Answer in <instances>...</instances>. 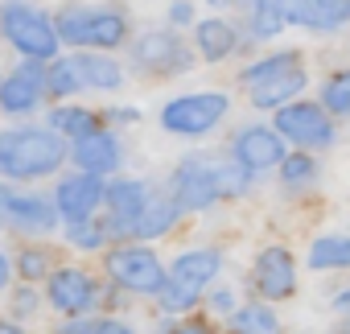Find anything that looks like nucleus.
Masks as SVG:
<instances>
[{
  "label": "nucleus",
  "mask_w": 350,
  "mask_h": 334,
  "mask_svg": "<svg viewBox=\"0 0 350 334\" xmlns=\"http://www.w3.org/2000/svg\"><path fill=\"white\" fill-rule=\"evenodd\" d=\"M66 136H58L50 124L38 128H5L0 132V178L5 182H33V178H50L54 170L66 165Z\"/></svg>",
  "instance_id": "obj_1"
},
{
  "label": "nucleus",
  "mask_w": 350,
  "mask_h": 334,
  "mask_svg": "<svg viewBox=\"0 0 350 334\" xmlns=\"http://www.w3.org/2000/svg\"><path fill=\"white\" fill-rule=\"evenodd\" d=\"M239 83L247 87L252 107H260V112H280L284 103H293V99L305 91L309 75H305V62H301L297 50H276V54L252 62V66L239 75Z\"/></svg>",
  "instance_id": "obj_2"
},
{
  "label": "nucleus",
  "mask_w": 350,
  "mask_h": 334,
  "mask_svg": "<svg viewBox=\"0 0 350 334\" xmlns=\"http://www.w3.org/2000/svg\"><path fill=\"white\" fill-rule=\"evenodd\" d=\"M54 29H58V42L75 50H95V54H107L132 38L128 17L99 5H62L54 17Z\"/></svg>",
  "instance_id": "obj_3"
},
{
  "label": "nucleus",
  "mask_w": 350,
  "mask_h": 334,
  "mask_svg": "<svg viewBox=\"0 0 350 334\" xmlns=\"http://www.w3.org/2000/svg\"><path fill=\"white\" fill-rule=\"evenodd\" d=\"M223 272V252L219 248H190L169 264L165 289L157 293V305L165 313H186L198 305V297L215 285V277Z\"/></svg>",
  "instance_id": "obj_4"
},
{
  "label": "nucleus",
  "mask_w": 350,
  "mask_h": 334,
  "mask_svg": "<svg viewBox=\"0 0 350 334\" xmlns=\"http://www.w3.org/2000/svg\"><path fill=\"white\" fill-rule=\"evenodd\" d=\"M0 34L25 62H54L62 50L54 21L42 9H33L29 0H5L0 5Z\"/></svg>",
  "instance_id": "obj_5"
},
{
  "label": "nucleus",
  "mask_w": 350,
  "mask_h": 334,
  "mask_svg": "<svg viewBox=\"0 0 350 334\" xmlns=\"http://www.w3.org/2000/svg\"><path fill=\"white\" fill-rule=\"evenodd\" d=\"M227 112H231V99L223 91H194L161 107V128L173 136H206L227 120Z\"/></svg>",
  "instance_id": "obj_6"
},
{
  "label": "nucleus",
  "mask_w": 350,
  "mask_h": 334,
  "mask_svg": "<svg viewBox=\"0 0 350 334\" xmlns=\"http://www.w3.org/2000/svg\"><path fill=\"white\" fill-rule=\"evenodd\" d=\"M103 268L107 277L128 289V293H161L165 289V277L169 268L161 264V256L152 248H140V244H120L103 256Z\"/></svg>",
  "instance_id": "obj_7"
},
{
  "label": "nucleus",
  "mask_w": 350,
  "mask_h": 334,
  "mask_svg": "<svg viewBox=\"0 0 350 334\" xmlns=\"http://www.w3.org/2000/svg\"><path fill=\"white\" fill-rule=\"evenodd\" d=\"M173 203L178 211H206L223 198V165L211 161V157H190L182 161V170L173 174Z\"/></svg>",
  "instance_id": "obj_8"
},
{
  "label": "nucleus",
  "mask_w": 350,
  "mask_h": 334,
  "mask_svg": "<svg viewBox=\"0 0 350 334\" xmlns=\"http://www.w3.org/2000/svg\"><path fill=\"white\" fill-rule=\"evenodd\" d=\"M276 136L280 140H293L297 149H325L334 140V120L321 103H305V99H293L276 112Z\"/></svg>",
  "instance_id": "obj_9"
},
{
  "label": "nucleus",
  "mask_w": 350,
  "mask_h": 334,
  "mask_svg": "<svg viewBox=\"0 0 350 334\" xmlns=\"http://www.w3.org/2000/svg\"><path fill=\"white\" fill-rule=\"evenodd\" d=\"M46 301L66 313V318H87L95 305H99V285L87 268H75V264H62L46 277Z\"/></svg>",
  "instance_id": "obj_10"
},
{
  "label": "nucleus",
  "mask_w": 350,
  "mask_h": 334,
  "mask_svg": "<svg viewBox=\"0 0 350 334\" xmlns=\"http://www.w3.org/2000/svg\"><path fill=\"white\" fill-rule=\"evenodd\" d=\"M128 58H132V66H140L148 75H186L194 62V54L186 50V42L178 34H161V29L140 34L128 50Z\"/></svg>",
  "instance_id": "obj_11"
},
{
  "label": "nucleus",
  "mask_w": 350,
  "mask_h": 334,
  "mask_svg": "<svg viewBox=\"0 0 350 334\" xmlns=\"http://www.w3.org/2000/svg\"><path fill=\"white\" fill-rule=\"evenodd\" d=\"M103 198H107L103 178L70 174V178H62L58 190H54V211H58V219H66V227H75V223H91L95 211L103 207Z\"/></svg>",
  "instance_id": "obj_12"
},
{
  "label": "nucleus",
  "mask_w": 350,
  "mask_h": 334,
  "mask_svg": "<svg viewBox=\"0 0 350 334\" xmlns=\"http://www.w3.org/2000/svg\"><path fill=\"white\" fill-rule=\"evenodd\" d=\"M0 219L25 235H46L58 227V211L42 194H21L13 186H0Z\"/></svg>",
  "instance_id": "obj_13"
},
{
  "label": "nucleus",
  "mask_w": 350,
  "mask_h": 334,
  "mask_svg": "<svg viewBox=\"0 0 350 334\" xmlns=\"http://www.w3.org/2000/svg\"><path fill=\"white\" fill-rule=\"evenodd\" d=\"M46 99V66L42 62H21L0 79V112L9 116H33Z\"/></svg>",
  "instance_id": "obj_14"
},
{
  "label": "nucleus",
  "mask_w": 350,
  "mask_h": 334,
  "mask_svg": "<svg viewBox=\"0 0 350 334\" xmlns=\"http://www.w3.org/2000/svg\"><path fill=\"white\" fill-rule=\"evenodd\" d=\"M231 157H235V165H243L247 174H264V170H276L288 153H284V140L276 136V128L256 124V128H243L235 136Z\"/></svg>",
  "instance_id": "obj_15"
},
{
  "label": "nucleus",
  "mask_w": 350,
  "mask_h": 334,
  "mask_svg": "<svg viewBox=\"0 0 350 334\" xmlns=\"http://www.w3.org/2000/svg\"><path fill=\"white\" fill-rule=\"evenodd\" d=\"M256 289L260 301H284L297 293V260L288 248H264L256 256Z\"/></svg>",
  "instance_id": "obj_16"
},
{
  "label": "nucleus",
  "mask_w": 350,
  "mask_h": 334,
  "mask_svg": "<svg viewBox=\"0 0 350 334\" xmlns=\"http://www.w3.org/2000/svg\"><path fill=\"white\" fill-rule=\"evenodd\" d=\"M70 157L79 165V174H91V178H107L120 170V161H124V149L116 140V132H95V136H83L70 144Z\"/></svg>",
  "instance_id": "obj_17"
},
{
  "label": "nucleus",
  "mask_w": 350,
  "mask_h": 334,
  "mask_svg": "<svg viewBox=\"0 0 350 334\" xmlns=\"http://www.w3.org/2000/svg\"><path fill=\"white\" fill-rule=\"evenodd\" d=\"M272 5L284 13L288 25H305V29H338L350 9H346V0H272Z\"/></svg>",
  "instance_id": "obj_18"
},
{
  "label": "nucleus",
  "mask_w": 350,
  "mask_h": 334,
  "mask_svg": "<svg viewBox=\"0 0 350 334\" xmlns=\"http://www.w3.org/2000/svg\"><path fill=\"white\" fill-rule=\"evenodd\" d=\"M79 87H91V91H120L124 87V66L111 58V54H95V50H79L75 58H66Z\"/></svg>",
  "instance_id": "obj_19"
},
{
  "label": "nucleus",
  "mask_w": 350,
  "mask_h": 334,
  "mask_svg": "<svg viewBox=\"0 0 350 334\" xmlns=\"http://www.w3.org/2000/svg\"><path fill=\"white\" fill-rule=\"evenodd\" d=\"M235 46H239V34H235L231 21H223V17H202V21H194V50H198L206 62L231 58Z\"/></svg>",
  "instance_id": "obj_20"
},
{
  "label": "nucleus",
  "mask_w": 350,
  "mask_h": 334,
  "mask_svg": "<svg viewBox=\"0 0 350 334\" xmlns=\"http://www.w3.org/2000/svg\"><path fill=\"white\" fill-rule=\"evenodd\" d=\"M50 128H54L58 136H75V140H83V136L103 132V116H99V112H91V107L58 103V107L50 112Z\"/></svg>",
  "instance_id": "obj_21"
},
{
  "label": "nucleus",
  "mask_w": 350,
  "mask_h": 334,
  "mask_svg": "<svg viewBox=\"0 0 350 334\" xmlns=\"http://www.w3.org/2000/svg\"><path fill=\"white\" fill-rule=\"evenodd\" d=\"M231 330L235 334H284L280 330V318L268 301H247L231 313Z\"/></svg>",
  "instance_id": "obj_22"
},
{
  "label": "nucleus",
  "mask_w": 350,
  "mask_h": 334,
  "mask_svg": "<svg viewBox=\"0 0 350 334\" xmlns=\"http://www.w3.org/2000/svg\"><path fill=\"white\" fill-rule=\"evenodd\" d=\"M309 268H350V235H317L309 244Z\"/></svg>",
  "instance_id": "obj_23"
},
{
  "label": "nucleus",
  "mask_w": 350,
  "mask_h": 334,
  "mask_svg": "<svg viewBox=\"0 0 350 334\" xmlns=\"http://www.w3.org/2000/svg\"><path fill=\"white\" fill-rule=\"evenodd\" d=\"M178 203H173V194L169 198H152L148 207H144V215L136 219V240H157V235H165L173 223H178Z\"/></svg>",
  "instance_id": "obj_24"
},
{
  "label": "nucleus",
  "mask_w": 350,
  "mask_h": 334,
  "mask_svg": "<svg viewBox=\"0 0 350 334\" xmlns=\"http://www.w3.org/2000/svg\"><path fill=\"white\" fill-rule=\"evenodd\" d=\"M321 107L329 116H350V66L321 83Z\"/></svg>",
  "instance_id": "obj_25"
},
{
  "label": "nucleus",
  "mask_w": 350,
  "mask_h": 334,
  "mask_svg": "<svg viewBox=\"0 0 350 334\" xmlns=\"http://www.w3.org/2000/svg\"><path fill=\"white\" fill-rule=\"evenodd\" d=\"M288 21H284V13L272 5V0H252V38H276L280 29H284Z\"/></svg>",
  "instance_id": "obj_26"
},
{
  "label": "nucleus",
  "mask_w": 350,
  "mask_h": 334,
  "mask_svg": "<svg viewBox=\"0 0 350 334\" xmlns=\"http://www.w3.org/2000/svg\"><path fill=\"white\" fill-rule=\"evenodd\" d=\"M75 91H79V79H75L70 62H66V58H54V62L46 66V95H50V99H66V95H75Z\"/></svg>",
  "instance_id": "obj_27"
},
{
  "label": "nucleus",
  "mask_w": 350,
  "mask_h": 334,
  "mask_svg": "<svg viewBox=\"0 0 350 334\" xmlns=\"http://www.w3.org/2000/svg\"><path fill=\"white\" fill-rule=\"evenodd\" d=\"M13 272H17V277H25V281L33 285V281H42V277H50V272H54V260H50V252H46V248H25V252L13 260Z\"/></svg>",
  "instance_id": "obj_28"
},
{
  "label": "nucleus",
  "mask_w": 350,
  "mask_h": 334,
  "mask_svg": "<svg viewBox=\"0 0 350 334\" xmlns=\"http://www.w3.org/2000/svg\"><path fill=\"white\" fill-rule=\"evenodd\" d=\"M313 174H317V165H313V157H305V153H293V157L280 161L284 186H305V182H313Z\"/></svg>",
  "instance_id": "obj_29"
},
{
  "label": "nucleus",
  "mask_w": 350,
  "mask_h": 334,
  "mask_svg": "<svg viewBox=\"0 0 350 334\" xmlns=\"http://www.w3.org/2000/svg\"><path fill=\"white\" fill-rule=\"evenodd\" d=\"M66 240H70L75 248H83V252H99V248L107 244V231H103L99 219H91V223H75V227L66 231Z\"/></svg>",
  "instance_id": "obj_30"
},
{
  "label": "nucleus",
  "mask_w": 350,
  "mask_h": 334,
  "mask_svg": "<svg viewBox=\"0 0 350 334\" xmlns=\"http://www.w3.org/2000/svg\"><path fill=\"white\" fill-rule=\"evenodd\" d=\"M54 334H99V322H91V318H66Z\"/></svg>",
  "instance_id": "obj_31"
},
{
  "label": "nucleus",
  "mask_w": 350,
  "mask_h": 334,
  "mask_svg": "<svg viewBox=\"0 0 350 334\" xmlns=\"http://www.w3.org/2000/svg\"><path fill=\"white\" fill-rule=\"evenodd\" d=\"M211 305H215L219 313H235V309H239V297H235V289H215V293H211Z\"/></svg>",
  "instance_id": "obj_32"
},
{
  "label": "nucleus",
  "mask_w": 350,
  "mask_h": 334,
  "mask_svg": "<svg viewBox=\"0 0 350 334\" xmlns=\"http://www.w3.org/2000/svg\"><path fill=\"white\" fill-rule=\"evenodd\" d=\"M13 301H17V305H13V313H17V318H25L29 309L38 313V289H17V297H13Z\"/></svg>",
  "instance_id": "obj_33"
},
{
  "label": "nucleus",
  "mask_w": 350,
  "mask_h": 334,
  "mask_svg": "<svg viewBox=\"0 0 350 334\" xmlns=\"http://www.w3.org/2000/svg\"><path fill=\"white\" fill-rule=\"evenodd\" d=\"M169 21H173V25H190V21H194L190 0H173V5H169Z\"/></svg>",
  "instance_id": "obj_34"
},
{
  "label": "nucleus",
  "mask_w": 350,
  "mask_h": 334,
  "mask_svg": "<svg viewBox=\"0 0 350 334\" xmlns=\"http://www.w3.org/2000/svg\"><path fill=\"white\" fill-rule=\"evenodd\" d=\"M99 334H136L128 322H120V318H103L99 322Z\"/></svg>",
  "instance_id": "obj_35"
},
{
  "label": "nucleus",
  "mask_w": 350,
  "mask_h": 334,
  "mask_svg": "<svg viewBox=\"0 0 350 334\" xmlns=\"http://www.w3.org/2000/svg\"><path fill=\"white\" fill-rule=\"evenodd\" d=\"M13 285V260L5 256V252H0V293H5Z\"/></svg>",
  "instance_id": "obj_36"
},
{
  "label": "nucleus",
  "mask_w": 350,
  "mask_h": 334,
  "mask_svg": "<svg viewBox=\"0 0 350 334\" xmlns=\"http://www.w3.org/2000/svg\"><path fill=\"white\" fill-rule=\"evenodd\" d=\"M173 334H215V330H211L206 322H182L178 330H173Z\"/></svg>",
  "instance_id": "obj_37"
},
{
  "label": "nucleus",
  "mask_w": 350,
  "mask_h": 334,
  "mask_svg": "<svg viewBox=\"0 0 350 334\" xmlns=\"http://www.w3.org/2000/svg\"><path fill=\"white\" fill-rule=\"evenodd\" d=\"M334 309H342V313H350V289H342V293L334 297Z\"/></svg>",
  "instance_id": "obj_38"
},
{
  "label": "nucleus",
  "mask_w": 350,
  "mask_h": 334,
  "mask_svg": "<svg viewBox=\"0 0 350 334\" xmlns=\"http://www.w3.org/2000/svg\"><path fill=\"white\" fill-rule=\"evenodd\" d=\"M0 334H25V326H17V322H9V318H0Z\"/></svg>",
  "instance_id": "obj_39"
},
{
  "label": "nucleus",
  "mask_w": 350,
  "mask_h": 334,
  "mask_svg": "<svg viewBox=\"0 0 350 334\" xmlns=\"http://www.w3.org/2000/svg\"><path fill=\"white\" fill-rule=\"evenodd\" d=\"M206 5H227V0H206Z\"/></svg>",
  "instance_id": "obj_40"
},
{
  "label": "nucleus",
  "mask_w": 350,
  "mask_h": 334,
  "mask_svg": "<svg viewBox=\"0 0 350 334\" xmlns=\"http://www.w3.org/2000/svg\"><path fill=\"white\" fill-rule=\"evenodd\" d=\"M346 9H350V0H346Z\"/></svg>",
  "instance_id": "obj_41"
},
{
  "label": "nucleus",
  "mask_w": 350,
  "mask_h": 334,
  "mask_svg": "<svg viewBox=\"0 0 350 334\" xmlns=\"http://www.w3.org/2000/svg\"><path fill=\"white\" fill-rule=\"evenodd\" d=\"M0 223H5V219H0Z\"/></svg>",
  "instance_id": "obj_42"
}]
</instances>
